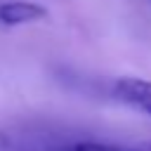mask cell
<instances>
[{"label": "cell", "instance_id": "6da1fadb", "mask_svg": "<svg viewBox=\"0 0 151 151\" xmlns=\"http://www.w3.org/2000/svg\"><path fill=\"white\" fill-rule=\"evenodd\" d=\"M28 151H151V142L139 144H109L99 139H52L28 146Z\"/></svg>", "mask_w": 151, "mask_h": 151}, {"label": "cell", "instance_id": "277c9868", "mask_svg": "<svg viewBox=\"0 0 151 151\" xmlns=\"http://www.w3.org/2000/svg\"><path fill=\"white\" fill-rule=\"evenodd\" d=\"M0 146H5V134L0 132Z\"/></svg>", "mask_w": 151, "mask_h": 151}, {"label": "cell", "instance_id": "7a4b0ae2", "mask_svg": "<svg viewBox=\"0 0 151 151\" xmlns=\"http://www.w3.org/2000/svg\"><path fill=\"white\" fill-rule=\"evenodd\" d=\"M111 94L127 104L130 109H137L142 111L144 116L151 118V80H144V78H118L113 83V90Z\"/></svg>", "mask_w": 151, "mask_h": 151}, {"label": "cell", "instance_id": "3957f363", "mask_svg": "<svg viewBox=\"0 0 151 151\" xmlns=\"http://www.w3.org/2000/svg\"><path fill=\"white\" fill-rule=\"evenodd\" d=\"M47 7L33 0H5L0 2V26H24L47 19Z\"/></svg>", "mask_w": 151, "mask_h": 151}]
</instances>
